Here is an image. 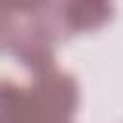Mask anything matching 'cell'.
<instances>
[{"label":"cell","instance_id":"obj_1","mask_svg":"<svg viewBox=\"0 0 123 123\" xmlns=\"http://www.w3.org/2000/svg\"><path fill=\"white\" fill-rule=\"evenodd\" d=\"M31 96L44 123H67L77 106V85L69 75L48 67L37 73Z\"/></svg>","mask_w":123,"mask_h":123},{"label":"cell","instance_id":"obj_5","mask_svg":"<svg viewBox=\"0 0 123 123\" xmlns=\"http://www.w3.org/2000/svg\"><path fill=\"white\" fill-rule=\"evenodd\" d=\"M48 0H0V10L4 12H10V10H15V12H31V10H37L40 6H44Z\"/></svg>","mask_w":123,"mask_h":123},{"label":"cell","instance_id":"obj_4","mask_svg":"<svg viewBox=\"0 0 123 123\" xmlns=\"http://www.w3.org/2000/svg\"><path fill=\"white\" fill-rule=\"evenodd\" d=\"M17 35H19L17 27H15L13 19L10 17V13L0 10V52L6 50L8 46H13Z\"/></svg>","mask_w":123,"mask_h":123},{"label":"cell","instance_id":"obj_3","mask_svg":"<svg viewBox=\"0 0 123 123\" xmlns=\"http://www.w3.org/2000/svg\"><path fill=\"white\" fill-rule=\"evenodd\" d=\"M0 123H44L31 90H23L10 81H0Z\"/></svg>","mask_w":123,"mask_h":123},{"label":"cell","instance_id":"obj_2","mask_svg":"<svg viewBox=\"0 0 123 123\" xmlns=\"http://www.w3.org/2000/svg\"><path fill=\"white\" fill-rule=\"evenodd\" d=\"M62 25L69 31H88L111 15V0H60Z\"/></svg>","mask_w":123,"mask_h":123}]
</instances>
